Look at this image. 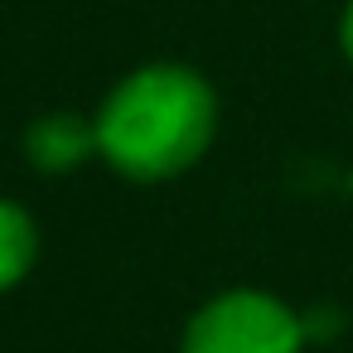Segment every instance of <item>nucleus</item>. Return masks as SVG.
I'll use <instances>...</instances> for the list:
<instances>
[{"mask_svg": "<svg viewBox=\"0 0 353 353\" xmlns=\"http://www.w3.org/2000/svg\"><path fill=\"white\" fill-rule=\"evenodd\" d=\"M305 324L271 295L232 290L199 310L184 334V353H300Z\"/></svg>", "mask_w": 353, "mask_h": 353, "instance_id": "2", "label": "nucleus"}, {"mask_svg": "<svg viewBox=\"0 0 353 353\" xmlns=\"http://www.w3.org/2000/svg\"><path fill=\"white\" fill-rule=\"evenodd\" d=\"M343 49H348V59H353V6H348V15H343Z\"/></svg>", "mask_w": 353, "mask_h": 353, "instance_id": "5", "label": "nucleus"}, {"mask_svg": "<svg viewBox=\"0 0 353 353\" xmlns=\"http://www.w3.org/2000/svg\"><path fill=\"white\" fill-rule=\"evenodd\" d=\"M34 247H39V237H34L30 213L0 199V290H6V285H15V281L30 271Z\"/></svg>", "mask_w": 353, "mask_h": 353, "instance_id": "4", "label": "nucleus"}, {"mask_svg": "<svg viewBox=\"0 0 353 353\" xmlns=\"http://www.w3.org/2000/svg\"><path fill=\"white\" fill-rule=\"evenodd\" d=\"M208 136L213 92L189 68H145L126 78L97 117V150L136 179H165L194 165Z\"/></svg>", "mask_w": 353, "mask_h": 353, "instance_id": "1", "label": "nucleus"}, {"mask_svg": "<svg viewBox=\"0 0 353 353\" xmlns=\"http://www.w3.org/2000/svg\"><path fill=\"white\" fill-rule=\"evenodd\" d=\"M97 150V121L78 117H44L30 131V155L39 170H73Z\"/></svg>", "mask_w": 353, "mask_h": 353, "instance_id": "3", "label": "nucleus"}]
</instances>
